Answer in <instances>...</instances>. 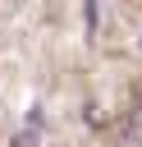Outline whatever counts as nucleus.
Here are the masks:
<instances>
[{"instance_id": "obj_1", "label": "nucleus", "mask_w": 142, "mask_h": 147, "mask_svg": "<svg viewBox=\"0 0 142 147\" xmlns=\"http://www.w3.org/2000/svg\"><path fill=\"white\" fill-rule=\"evenodd\" d=\"M82 18H87V32H96V0L82 5Z\"/></svg>"}]
</instances>
